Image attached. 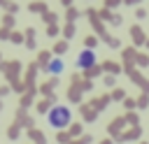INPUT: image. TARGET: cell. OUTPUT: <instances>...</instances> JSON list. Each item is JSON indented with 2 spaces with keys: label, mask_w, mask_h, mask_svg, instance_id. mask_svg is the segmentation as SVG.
<instances>
[{
  "label": "cell",
  "mask_w": 149,
  "mask_h": 144,
  "mask_svg": "<svg viewBox=\"0 0 149 144\" xmlns=\"http://www.w3.org/2000/svg\"><path fill=\"white\" fill-rule=\"evenodd\" d=\"M63 67H65V63H63L61 58H51L49 65H47V72H49V74H61Z\"/></svg>",
  "instance_id": "obj_3"
},
{
  "label": "cell",
  "mask_w": 149,
  "mask_h": 144,
  "mask_svg": "<svg viewBox=\"0 0 149 144\" xmlns=\"http://www.w3.org/2000/svg\"><path fill=\"white\" fill-rule=\"evenodd\" d=\"M95 60H98L95 51H93V49H84V51L77 56V67H79V70H88V67L95 65Z\"/></svg>",
  "instance_id": "obj_2"
},
{
  "label": "cell",
  "mask_w": 149,
  "mask_h": 144,
  "mask_svg": "<svg viewBox=\"0 0 149 144\" xmlns=\"http://www.w3.org/2000/svg\"><path fill=\"white\" fill-rule=\"evenodd\" d=\"M47 121H49V125H51L54 130H63V128L70 125L72 111H70V107H65V105H54V107L49 109V114H47Z\"/></svg>",
  "instance_id": "obj_1"
}]
</instances>
